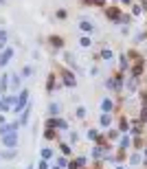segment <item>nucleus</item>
<instances>
[{"label": "nucleus", "mask_w": 147, "mask_h": 169, "mask_svg": "<svg viewBox=\"0 0 147 169\" xmlns=\"http://www.w3.org/2000/svg\"><path fill=\"white\" fill-rule=\"evenodd\" d=\"M15 103H18L15 94H2V97H0V110H2V112H11L15 108Z\"/></svg>", "instance_id": "nucleus-1"}, {"label": "nucleus", "mask_w": 147, "mask_h": 169, "mask_svg": "<svg viewBox=\"0 0 147 169\" xmlns=\"http://www.w3.org/2000/svg\"><path fill=\"white\" fill-rule=\"evenodd\" d=\"M27 103H29V90L24 88V90H20V92H18V103H15L13 112H15V114H22V112H24V108H27Z\"/></svg>", "instance_id": "nucleus-2"}, {"label": "nucleus", "mask_w": 147, "mask_h": 169, "mask_svg": "<svg viewBox=\"0 0 147 169\" xmlns=\"http://www.w3.org/2000/svg\"><path fill=\"white\" fill-rule=\"evenodd\" d=\"M2 145H5L7 150H15V145H18V132L5 134V136H2Z\"/></svg>", "instance_id": "nucleus-3"}, {"label": "nucleus", "mask_w": 147, "mask_h": 169, "mask_svg": "<svg viewBox=\"0 0 147 169\" xmlns=\"http://www.w3.org/2000/svg\"><path fill=\"white\" fill-rule=\"evenodd\" d=\"M11 57H13V48H11V46L2 48V53H0V66H7V64L11 62Z\"/></svg>", "instance_id": "nucleus-4"}, {"label": "nucleus", "mask_w": 147, "mask_h": 169, "mask_svg": "<svg viewBox=\"0 0 147 169\" xmlns=\"http://www.w3.org/2000/svg\"><path fill=\"white\" fill-rule=\"evenodd\" d=\"M20 123H7V125H0V136H5V134H13L18 132Z\"/></svg>", "instance_id": "nucleus-5"}, {"label": "nucleus", "mask_w": 147, "mask_h": 169, "mask_svg": "<svg viewBox=\"0 0 147 169\" xmlns=\"http://www.w3.org/2000/svg\"><path fill=\"white\" fill-rule=\"evenodd\" d=\"M62 77H64V84H66L68 88H72V86H77L75 77H72V72H68V70H62Z\"/></svg>", "instance_id": "nucleus-6"}, {"label": "nucleus", "mask_w": 147, "mask_h": 169, "mask_svg": "<svg viewBox=\"0 0 147 169\" xmlns=\"http://www.w3.org/2000/svg\"><path fill=\"white\" fill-rule=\"evenodd\" d=\"M9 86H11L9 75H7V72H5V75H0V92H7V90H9Z\"/></svg>", "instance_id": "nucleus-7"}, {"label": "nucleus", "mask_w": 147, "mask_h": 169, "mask_svg": "<svg viewBox=\"0 0 147 169\" xmlns=\"http://www.w3.org/2000/svg\"><path fill=\"white\" fill-rule=\"evenodd\" d=\"M84 165H86V158H84V156H79V158L72 160V162H68V169H81Z\"/></svg>", "instance_id": "nucleus-8"}, {"label": "nucleus", "mask_w": 147, "mask_h": 169, "mask_svg": "<svg viewBox=\"0 0 147 169\" xmlns=\"http://www.w3.org/2000/svg\"><path fill=\"white\" fill-rule=\"evenodd\" d=\"M99 123H101L103 128H110V125H112V114H110V112H103L101 119H99Z\"/></svg>", "instance_id": "nucleus-9"}, {"label": "nucleus", "mask_w": 147, "mask_h": 169, "mask_svg": "<svg viewBox=\"0 0 147 169\" xmlns=\"http://www.w3.org/2000/svg\"><path fill=\"white\" fill-rule=\"evenodd\" d=\"M101 110L112 114V110H114V101H112V99H103V101H101Z\"/></svg>", "instance_id": "nucleus-10"}, {"label": "nucleus", "mask_w": 147, "mask_h": 169, "mask_svg": "<svg viewBox=\"0 0 147 169\" xmlns=\"http://www.w3.org/2000/svg\"><path fill=\"white\" fill-rule=\"evenodd\" d=\"M48 112H51L53 116H59V112H62V103H57V101H53L51 106H48Z\"/></svg>", "instance_id": "nucleus-11"}, {"label": "nucleus", "mask_w": 147, "mask_h": 169, "mask_svg": "<svg viewBox=\"0 0 147 169\" xmlns=\"http://www.w3.org/2000/svg\"><path fill=\"white\" fill-rule=\"evenodd\" d=\"M7 42H9V33H7V29H0V48H7Z\"/></svg>", "instance_id": "nucleus-12"}, {"label": "nucleus", "mask_w": 147, "mask_h": 169, "mask_svg": "<svg viewBox=\"0 0 147 169\" xmlns=\"http://www.w3.org/2000/svg\"><path fill=\"white\" fill-rule=\"evenodd\" d=\"M79 29H81L84 33H92V31H94V24H92V22H88V20H84V22L79 24Z\"/></svg>", "instance_id": "nucleus-13"}, {"label": "nucleus", "mask_w": 147, "mask_h": 169, "mask_svg": "<svg viewBox=\"0 0 147 169\" xmlns=\"http://www.w3.org/2000/svg\"><path fill=\"white\" fill-rule=\"evenodd\" d=\"M55 130H59V132H66L68 130V123L64 119H55Z\"/></svg>", "instance_id": "nucleus-14"}, {"label": "nucleus", "mask_w": 147, "mask_h": 169, "mask_svg": "<svg viewBox=\"0 0 147 169\" xmlns=\"http://www.w3.org/2000/svg\"><path fill=\"white\" fill-rule=\"evenodd\" d=\"M29 112H31L29 108H24V112L20 114V121H18L20 125H27V123H29Z\"/></svg>", "instance_id": "nucleus-15"}, {"label": "nucleus", "mask_w": 147, "mask_h": 169, "mask_svg": "<svg viewBox=\"0 0 147 169\" xmlns=\"http://www.w3.org/2000/svg\"><path fill=\"white\" fill-rule=\"evenodd\" d=\"M106 13H108L110 20H119V18H121V11H119V9H108Z\"/></svg>", "instance_id": "nucleus-16"}, {"label": "nucleus", "mask_w": 147, "mask_h": 169, "mask_svg": "<svg viewBox=\"0 0 147 169\" xmlns=\"http://www.w3.org/2000/svg\"><path fill=\"white\" fill-rule=\"evenodd\" d=\"M51 44H53L55 48H62V46H64V40L57 37V35H53V37H51Z\"/></svg>", "instance_id": "nucleus-17"}, {"label": "nucleus", "mask_w": 147, "mask_h": 169, "mask_svg": "<svg viewBox=\"0 0 147 169\" xmlns=\"http://www.w3.org/2000/svg\"><path fill=\"white\" fill-rule=\"evenodd\" d=\"M33 75V68L31 66H24L22 70H20V77H31Z\"/></svg>", "instance_id": "nucleus-18"}, {"label": "nucleus", "mask_w": 147, "mask_h": 169, "mask_svg": "<svg viewBox=\"0 0 147 169\" xmlns=\"http://www.w3.org/2000/svg\"><path fill=\"white\" fill-rule=\"evenodd\" d=\"M9 77H11V88H20V79L22 77L20 75H9Z\"/></svg>", "instance_id": "nucleus-19"}, {"label": "nucleus", "mask_w": 147, "mask_h": 169, "mask_svg": "<svg viewBox=\"0 0 147 169\" xmlns=\"http://www.w3.org/2000/svg\"><path fill=\"white\" fill-rule=\"evenodd\" d=\"M103 152H106V147H92V156H94V158L103 156Z\"/></svg>", "instance_id": "nucleus-20"}, {"label": "nucleus", "mask_w": 147, "mask_h": 169, "mask_svg": "<svg viewBox=\"0 0 147 169\" xmlns=\"http://www.w3.org/2000/svg\"><path fill=\"white\" fill-rule=\"evenodd\" d=\"M101 57H103V59H112V57H114V53L110 51V48H103V51H101Z\"/></svg>", "instance_id": "nucleus-21"}, {"label": "nucleus", "mask_w": 147, "mask_h": 169, "mask_svg": "<svg viewBox=\"0 0 147 169\" xmlns=\"http://www.w3.org/2000/svg\"><path fill=\"white\" fill-rule=\"evenodd\" d=\"M130 147V136H123L121 138V150H128Z\"/></svg>", "instance_id": "nucleus-22"}, {"label": "nucleus", "mask_w": 147, "mask_h": 169, "mask_svg": "<svg viewBox=\"0 0 147 169\" xmlns=\"http://www.w3.org/2000/svg\"><path fill=\"white\" fill-rule=\"evenodd\" d=\"M79 44H81L84 48H88V46H90V37H88V35H84V37H79Z\"/></svg>", "instance_id": "nucleus-23"}, {"label": "nucleus", "mask_w": 147, "mask_h": 169, "mask_svg": "<svg viewBox=\"0 0 147 169\" xmlns=\"http://www.w3.org/2000/svg\"><path fill=\"white\" fill-rule=\"evenodd\" d=\"M51 156H53V152L48 150V147H44V150H42V158H44V160H48Z\"/></svg>", "instance_id": "nucleus-24"}, {"label": "nucleus", "mask_w": 147, "mask_h": 169, "mask_svg": "<svg viewBox=\"0 0 147 169\" xmlns=\"http://www.w3.org/2000/svg\"><path fill=\"white\" fill-rule=\"evenodd\" d=\"M0 156H2V158H13V156H15V152H13V150H5Z\"/></svg>", "instance_id": "nucleus-25"}, {"label": "nucleus", "mask_w": 147, "mask_h": 169, "mask_svg": "<svg viewBox=\"0 0 147 169\" xmlns=\"http://www.w3.org/2000/svg\"><path fill=\"white\" fill-rule=\"evenodd\" d=\"M75 114H77L79 119H84V116H86V108H84V106H79V108L75 110Z\"/></svg>", "instance_id": "nucleus-26"}, {"label": "nucleus", "mask_w": 147, "mask_h": 169, "mask_svg": "<svg viewBox=\"0 0 147 169\" xmlns=\"http://www.w3.org/2000/svg\"><path fill=\"white\" fill-rule=\"evenodd\" d=\"M59 147H62V154H70V150H72V147H70V145H68V143H62V145H59Z\"/></svg>", "instance_id": "nucleus-27"}, {"label": "nucleus", "mask_w": 147, "mask_h": 169, "mask_svg": "<svg viewBox=\"0 0 147 169\" xmlns=\"http://www.w3.org/2000/svg\"><path fill=\"white\" fill-rule=\"evenodd\" d=\"M97 136H99V132H97L94 128H92V130H88V138H90V141H94Z\"/></svg>", "instance_id": "nucleus-28"}, {"label": "nucleus", "mask_w": 147, "mask_h": 169, "mask_svg": "<svg viewBox=\"0 0 147 169\" xmlns=\"http://www.w3.org/2000/svg\"><path fill=\"white\" fill-rule=\"evenodd\" d=\"M48 90H53V86H55V75H48Z\"/></svg>", "instance_id": "nucleus-29"}, {"label": "nucleus", "mask_w": 147, "mask_h": 169, "mask_svg": "<svg viewBox=\"0 0 147 169\" xmlns=\"http://www.w3.org/2000/svg\"><path fill=\"white\" fill-rule=\"evenodd\" d=\"M37 169H48V160L40 158V162H37Z\"/></svg>", "instance_id": "nucleus-30"}, {"label": "nucleus", "mask_w": 147, "mask_h": 169, "mask_svg": "<svg viewBox=\"0 0 147 169\" xmlns=\"http://www.w3.org/2000/svg\"><path fill=\"white\" fill-rule=\"evenodd\" d=\"M121 132H128V119H121Z\"/></svg>", "instance_id": "nucleus-31"}, {"label": "nucleus", "mask_w": 147, "mask_h": 169, "mask_svg": "<svg viewBox=\"0 0 147 169\" xmlns=\"http://www.w3.org/2000/svg\"><path fill=\"white\" fill-rule=\"evenodd\" d=\"M130 162H132V165H138V162H141V156H138V154H134V156L130 158Z\"/></svg>", "instance_id": "nucleus-32"}, {"label": "nucleus", "mask_w": 147, "mask_h": 169, "mask_svg": "<svg viewBox=\"0 0 147 169\" xmlns=\"http://www.w3.org/2000/svg\"><path fill=\"white\" fill-rule=\"evenodd\" d=\"M116 136H119V132H114V130H110V132H108V138H110V141H114Z\"/></svg>", "instance_id": "nucleus-33"}, {"label": "nucleus", "mask_w": 147, "mask_h": 169, "mask_svg": "<svg viewBox=\"0 0 147 169\" xmlns=\"http://www.w3.org/2000/svg\"><path fill=\"white\" fill-rule=\"evenodd\" d=\"M77 141H79V134L72 132V134H70V143H77Z\"/></svg>", "instance_id": "nucleus-34"}, {"label": "nucleus", "mask_w": 147, "mask_h": 169, "mask_svg": "<svg viewBox=\"0 0 147 169\" xmlns=\"http://www.w3.org/2000/svg\"><path fill=\"white\" fill-rule=\"evenodd\" d=\"M44 136H46V138H55V132H53V130H46Z\"/></svg>", "instance_id": "nucleus-35"}, {"label": "nucleus", "mask_w": 147, "mask_h": 169, "mask_svg": "<svg viewBox=\"0 0 147 169\" xmlns=\"http://www.w3.org/2000/svg\"><path fill=\"white\" fill-rule=\"evenodd\" d=\"M66 62H68L70 66H75V59H72V55H70V53H66Z\"/></svg>", "instance_id": "nucleus-36"}, {"label": "nucleus", "mask_w": 147, "mask_h": 169, "mask_svg": "<svg viewBox=\"0 0 147 169\" xmlns=\"http://www.w3.org/2000/svg\"><path fill=\"white\" fill-rule=\"evenodd\" d=\"M92 5H97V7H106V0H92Z\"/></svg>", "instance_id": "nucleus-37"}, {"label": "nucleus", "mask_w": 147, "mask_h": 169, "mask_svg": "<svg viewBox=\"0 0 147 169\" xmlns=\"http://www.w3.org/2000/svg\"><path fill=\"white\" fill-rule=\"evenodd\" d=\"M57 165H59V167H66L68 162H66V158H57Z\"/></svg>", "instance_id": "nucleus-38"}, {"label": "nucleus", "mask_w": 147, "mask_h": 169, "mask_svg": "<svg viewBox=\"0 0 147 169\" xmlns=\"http://www.w3.org/2000/svg\"><path fill=\"white\" fill-rule=\"evenodd\" d=\"M143 103H147V92H143Z\"/></svg>", "instance_id": "nucleus-39"}, {"label": "nucleus", "mask_w": 147, "mask_h": 169, "mask_svg": "<svg viewBox=\"0 0 147 169\" xmlns=\"http://www.w3.org/2000/svg\"><path fill=\"white\" fill-rule=\"evenodd\" d=\"M121 2H123V5H130V2H132V0H121Z\"/></svg>", "instance_id": "nucleus-40"}, {"label": "nucleus", "mask_w": 147, "mask_h": 169, "mask_svg": "<svg viewBox=\"0 0 147 169\" xmlns=\"http://www.w3.org/2000/svg\"><path fill=\"white\" fill-rule=\"evenodd\" d=\"M0 5H7V0H0Z\"/></svg>", "instance_id": "nucleus-41"}, {"label": "nucleus", "mask_w": 147, "mask_h": 169, "mask_svg": "<svg viewBox=\"0 0 147 169\" xmlns=\"http://www.w3.org/2000/svg\"><path fill=\"white\" fill-rule=\"evenodd\" d=\"M27 169H33V165H29V167H27Z\"/></svg>", "instance_id": "nucleus-42"}, {"label": "nucleus", "mask_w": 147, "mask_h": 169, "mask_svg": "<svg viewBox=\"0 0 147 169\" xmlns=\"http://www.w3.org/2000/svg\"><path fill=\"white\" fill-rule=\"evenodd\" d=\"M116 169H125V167H116Z\"/></svg>", "instance_id": "nucleus-43"}, {"label": "nucleus", "mask_w": 147, "mask_h": 169, "mask_svg": "<svg viewBox=\"0 0 147 169\" xmlns=\"http://www.w3.org/2000/svg\"><path fill=\"white\" fill-rule=\"evenodd\" d=\"M53 169H62V167H53Z\"/></svg>", "instance_id": "nucleus-44"}]
</instances>
